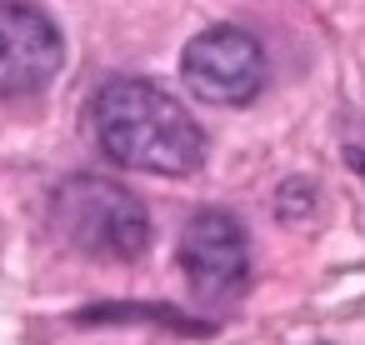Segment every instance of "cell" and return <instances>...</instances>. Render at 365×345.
Segmentation results:
<instances>
[{
	"label": "cell",
	"mask_w": 365,
	"mask_h": 345,
	"mask_svg": "<svg viewBox=\"0 0 365 345\" xmlns=\"http://www.w3.org/2000/svg\"><path fill=\"white\" fill-rule=\"evenodd\" d=\"M91 135L106 160L145 175H195L205 165V130L150 81H106L91 101Z\"/></svg>",
	"instance_id": "1"
},
{
	"label": "cell",
	"mask_w": 365,
	"mask_h": 345,
	"mask_svg": "<svg viewBox=\"0 0 365 345\" xmlns=\"http://www.w3.org/2000/svg\"><path fill=\"white\" fill-rule=\"evenodd\" d=\"M51 225L66 245H76L91 260H140L150 245V215L145 205L106 175H66L51 190Z\"/></svg>",
	"instance_id": "2"
},
{
	"label": "cell",
	"mask_w": 365,
	"mask_h": 345,
	"mask_svg": "<svg viewBox=\"0 0 365 345\" xmlns=\"http://www.w3.org/2000/svg\"><path fill=\"white\" fill-rule=\"evenodd\" d=\"M180 76H185V86L200 101L250 105L265 91V81H270V61H265V46L250 31H240V26H210V31H200L185 46Z\"/></svg>",
	"instance_id": "3"
},
{
	"label": "cell",
	"mask_w": 365,
	"mask_h": 345,
	"mask_svg": "<svg viewBox=\"0 0 365 345\" xmlns=\"http://www.w3.org/2000/svg\"><path fill=\"white\" fill-rule=\"evenodd\" d=\"M180 270L205 305H235L250 285V240L230 210H195L180 235Z\"/></svg>",
	"instance_id": "4"
},
{
	"label": "cell",
	"mask_w": 365,
	"mask_h": 345,
	"mask_svg": "<svg viewBox=\"0 0 365 345\" xmlns=\"http://www.w3.org/2000/svg\"><path fill=\"white\" fill-rule=\"evenodd\" d=\"M66 41L56 21L26 0H0V101L46 91L61 76Z\"/></svg>",
	"instance_id": "5"
}]
</instances>
